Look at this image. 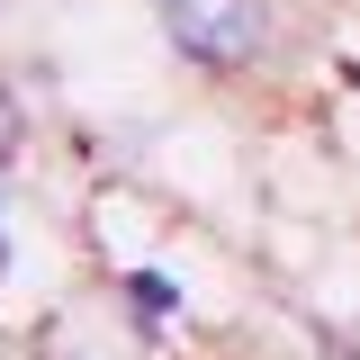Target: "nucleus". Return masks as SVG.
I'll return each instance as SVG.
<instances>
[{
    "mask_svg": "<svg viewBox=\"0 0 360 360\" xmlns=\"http://www.w3.org/2000/svg\"><path fill=\"white\" fill-rule=\"evenodd\" d=\"M153 18L198 72H243L262 54V9L252 0H153Z\"/></svg>",
    "mask_w": 360,
    "mask_h": 360,
    "instance_id": "nucleus-1",
    "label": "nucleus"
},
{
    "mask_svg": "<svg viewBox=\"0 0 360 360\" xmlns=\"http://www.w3.org/2000/svg\"><path fill=\"white\" fill-rule=\"evenodd\" d=\"M172 307H180V288L162 279V270H127V315L135 324H162Z\"/></svg>",
    "mask_w": 360,
    "mask_h": 360,
    "instance_id": "nucleus-2",
    "label": "nucleus"
}]
</instances>
